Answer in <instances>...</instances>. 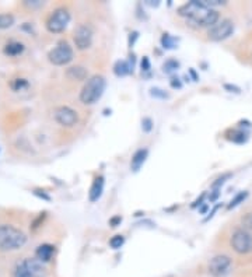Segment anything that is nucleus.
Returning a JSON list of instances; mask_svg holds the SVG:
<instances>
[{
    "mask_svg": "<svg viewBox=\"0 0 252 277\" xmlns=\"http://www.w3.org/2000/svg\"><path fill=\"white\" fill-rule=\"evenodd\" d=\"M179 15L186 17L189 21L198 24L199 27H213L219 23L220 15L213 8L205 6L200 0H191L178 10Z\"/></svg>",
    "mask_w": 252,
    "mask_h": 277,
    "instance_id": "obj_1",
    "label": "nucleus"
},
{
    "mask_svg": "<svg viewBox=\"0 0 252 277\" xmlns=\"http://www.w3.org/2000/svg\"><path fill=\"white\" fill-rule=\"evenodd\" d=\"M25 234L13 225H0V251H15L25 245Z\"/></svg>",
    "mask_w": 252,
    "mask_h": 277,
    "instance_id": "obj_2",
    "label": "nucleus"
},
{
    "mask_svg": "<svg viewBox=\"0 0 252 277\" xmlns=\"http://www.w3.org/2000/svg\"><path fill=\"white\" fill-rule=\"evenodd\" d=\"M105 90V79L103 76H93L86 82L80 91V101L84 105H93L101 98Z\"/></svg>",
    "mask_w": 252,
    "mask_h": 277,
    "instance_id": "obj_3",
    "label": "nucleus"
},
{
    "mask_svg": "<svg viewBox=\"0 0 252 277\" xmlns=\"http://www.w3.org/2000/svg\"><path fill=\"white\" fill-rule=\"evenodd\" d=\"M14 277H48V270L37 258H27L17 265Z\"/></svg>",
    "mask_w": 252,
    "mask_h": 277,
    "instance_id": "obj_4",
    "label": "nucleus"
},
{
    "mask_svg": "<svg viewBox=\"0 0 252 277\" xmlns=\"http://www.w3.org/2000/svg\"><path fill=\"white\" fill-rule=\"evenodd\" d=\"M48 59L55 66H65L73 60V49L67 42H59L48 53Z\"/></svg>",
    "mask_w": 252,
    "mask_h": 277,
    "instance_id": "obj_5",
    "label": "nucleus"
},
{
    "mask_svg": "<svg viewBox=\"0 0 252 277\" xmlns=\"http://www.w3.org/2000/svg\"><path fill=\"white\" fill-rule=\"evenodd\" d=\"M70 21V13L66 8L60 7L56 8L52 14L49 15V18L46 20V28L49 32H62L67 27V24Z\"/></svg>",
    "mask_w": 252,
    "mask_h": 277,
    "instance_id": "obj_6",
    "label": "nucleus"
},
{
    "mask_svg": "<svg viewBox=\"0 0 252 277\" xmlns=\"http://www.w3.org/2000/svg\"><path fill=\"white\" fill-rule=\"evenodd\" d=\"M231 247L240 255L252 252V235L247 230H236L231 237Z\"/></svg>",
    "mask_w": 252,
    "mask_h": 277,
    "instance_id": "obj_7",
    "label": "nucleus"
},
{
    "mask_svg": "<svg viewBox=\"0 0 252 277\" xmlns=\"http://www.w3.org/2000/svg\"><path fill=\"white\" fill-rule=\"evenodd\" d=\"M233 32H234V23H233L231 20H229V18H226V20H222L220 23L213 25V27L209 30L208 35L212 41L220 42V41L227 39Z\"/></svg>",
    "mask_w": 252,
    "mask_h": 277,
    "instance_id": "obj_8",
    "label": "nucleus"
},
{
    "mask_svg": "<svg viewBox=\"0 0 252 277\" xmlns=\"http://www.w3.org/2000/svg\"><path fill=\"white\" fill-rule=\"evenodd\" d=\"M53 118L62 126L72 127L77 123L79 115H77V112L74 109L69 108V106H58L53 111Z\"/></svg>",
    "mask_w": 252,
    "mask_h": 277,
    "instance_id": "obj_9",
    "label": "nucleus"
},
{
    "mask_svg": "<svg viewBox=\"0 0 252 277\" xmlns=\"http://www.w3.org/2000/svg\"><path fill=\"white\" fill-rule=\"evenodd\" d=\"M74 44L77 46V49L84 51V49H89L91 44H93V31L90 28L89 25H84L80 24L73 34Z\"/></svg>",
    "mask_w": 252,
    "mask_h": 277,
    "instance_id": "obj_10",
    "label": "nucleus"
},
{
    "mask_svg": "<svg viewBox=\"0 0 252 277\" xmlns=\"http://www.w3.org/2000/svg\"><path fill=\"white\" fill-rule=\"evenodd\" d=\"M231 266V259L227 255H217L209 262V273L215 277L224 276Z\"/></svg>",
    "mask_w": 252,
    "mask_h": 277,
    "instance_id": "obj_11",
    "label": "nucleus"
},
{
    "mask_svg": "<svg viewBox=\"0 0 252 277\" xmlns=\"http://www.w3.org/2000/svg\"><path fill=\"white\" fill-rule=\"evenodd\" d=\"M53 254H55V247L51 244H42L37 248L35 251V256L38 261H41L42 263L49 262L52 259Z\"/></svg>",
    "mask_w": 252,
    "mask_h": 277,
    "instance_id": "obj_12",
    "label": "nucleus"
},
{
    "mask_svg": "<svg viewBox=\"0 0 252 277\" xmlns=\"http://www.w3.org/2000/svg\"><path fill=\"white\" fill-rule=\"evenodd\" d=\"M104 177H97L93 185H91V189H90V200L91 202H97L101 195H103V190H104Z\"/></svg>",
    "mask_w": 252,
    "mask_h": 277,
    "instance_id": "obj_13",
    "label": "nucleus"
},
{
    "mask_svg": "<svg viewBox=\"0 0 252 277\" xmlns=\"http://www.w3.org/2000/svg\"><path fill=\"white\" fill-rule=\"evenodd\" d=\"M66 76L70 80L83 82V80H87L89 72H87V69L83 68V66H73V68L67 69Z\"/></svg>",
    "mask_w": 252,
    "mask_h": 277,
    "instance_id": "obj_14",
    "label": "nucleus"
},
{
    "mask_svg": "<svg viewBox=\"0 0 252 277\" xmlns=\"http://www.w3.org/2000/svg\"><path fill=\"white\" fill-rule=\"evenodd\" d=\"M147 156H148L147 149H140V150H137L136 153H134L133 157H132V163H130V167H132V170H133L134 173H137V171L140 170L141 165L144 164V161H146Z\"/></svg>",
    "mask_w": 252,
    "mask_h": 277,
    "instance_id": "obj_15",
    "label": "nucleus"
},
{
    "mask_svg": "<svg viewBox=\"0 0 252 277\" xmlns=\"http://www.w3.org/2000/svg\"><path fill=\"white\" fill-rule=\"evenodd\" d=\"M22 52H24V45L21 42H18V41H11V42H8L4 46V53L7 56H18Z\"/></svg>",
    "mask_w": 252,
    "mask_h": 277,
    "instance_id": "obj_16",
    "label": "nucleus"
},
{
    "mask_svg": "<svg viewBox=\"0 0 252 277\" xmlns=\"http://www.w3.org/2000/svg\"><path fill=\"white\" fill-rule=\"evenodd\" d=\"M130 70H132V68H130V65L126 60H118L115 63V66H114V72H115V75L118 77H124V76L129 75Z\"/></svg>",
    "mask_w": 252,
    "mask_h": 277,
    "instance_id": "obj_17",
    "label": "nucleus"
},
{
    "mask_svg": "<svg viewBox=\"0 0 252 277\" xmlns=\"http://www.w3.org/2000/svg\"><path fill=\"white\" fill-rule=\"evenodd\" d=\"M10 87L13 91H22L28 89V82L25 79H14L13 82L10 83Z\"/></svg>",
    "mask_w": 252,
    "mask_h": 277,
    "instance_id": "obj_18",
    "label": "nucleus"
},
{
    "mask_svg": "<svg viewBox=\"0 0 252 277\" xmlns=\"http://www.w3.org/2000/svg\"><path fill=\"white\" fill-rule=\"evenodd\" d=\"M14 24V17L11 14H0V30L10 28Z\"/></svg>",
    "mask_w": 252,
    "mask_h": 277,
    "instance_id": "obj_19",
    "label": "nucleus"
},
{
    "mask_svg": "<svg viewBox=\"0 0 252 277\" xmlns=\"http://www.w3.org/2000/svg\"><path fill=\"white\" fill-rule=\"evenodd\" d=\"M247 139H248V135L245 133L244 130H234L233 132V137H230V140H233L234 143H238V144L245 143Z\"/></svg>",
    "mask_w": 252,
    "mask_h": 277,
    "instance_id": "obj_20",
    "label": "nucleus"
},
{
    "mask_svg": "<svg viewBox=\"0 0 252 277\" xmlns=\"http://www.w3.org/2000/svg\"><path fill=\"white\" fill-rule=\"evenodd\" d=\"M247 197H248V192H247V190H244V192H240V193H238V195H236V197H234V199L231 200L230 204H229L227 207H229V209H234V207H237L238 204L244 202Z\"/></svg>",
    "mask_w": 252,
    "mask_h": 277,
    "instance_id": "obj_21",
    "label": "nucleus"
},
{
    "mask_svg": "<svg viewBox=\"0 0 252 277\" xmlns=\"http://www.w3.org/2000/svg\"><path fill=\"white\" fill-rule=\"evenodd\" d=\"M161 44H163L165 49H172V48H175V45H177V39L171 37L170 34H164L163 38H161Z\"/></svg>",
    "mask_w": 252,
    "mask_h": 277,
    "instance_id": "obj_22",
    "label": "nucleus"
},
{
    "mask_svg": "<svg viewBox=\"0 0 252 277\" xmlns=\"http://www.w3.org/2000/svg\"><path fill=\"white\" fill-rule=\"evenodd\" d=\"M163 68H164V72H165V73H172V72L178 70L179 63L177 62V60L170 59V60H167V62L164 63Z\"/></svg>",
    "mask_w": 252,
    "mask_h": 277,
    "instance_id": "obj_23",
    "label": "nucleus"
},
{
    "mask_svg": "<svg viewBox=\"0 0 252 277\" xmlns=\"http://www.w3.org/2000/svg\"><path fill=\"white\" fill-rule=\"evenodd\" d=\"M124 244H125V238L122 235H114L111 240H110V247L112 249H119Z\"/></svg>",
    "mask_w": 252,
    "mask_h": 277,
    "instance_id": "obj_24",
    "label": "nucleus"
},
{
    "mask_svg": "<svg viewBox=\"0 0 252 277\" xmlns=\"http://www.w3.org/2000/svg\"><path fill=\"white\" fill-rule=\"evenodd\" d=\"M241 224L244 227V230L252 231V213H247L244 217L241 218Z\"/></svg>",
    "mask_w": 252,
    "mask_h": 277,
    "instance_id": "obj_25",
    "label": "nucleus"
},
{
    "mask_svg": "<svg viewBox=\"0 0 252 277\" xmlns=\"http://www.w3.org/2000/svg\"><path fill=\"white\" fill-rule=\"evenodd\" d=\"M150 95L154 98H161V99L168 98V94H167L165 91L161 90V89H157V87H153V89L150 90Z\"/></svg>",
    "mask_w": 252,
    "mask_h": 277,
    "instance_id": "obj_26",
    "label": "nucleus"
},
{
    "mask_svg": "<svg viewBox=\"0 0 252 277\" xmlns=\"http://www.w3.org/2000/svg\"><path fill=\"white\" fill-rule=\"evenodd\" d=\"M141 129H143V132H151V129H153V120L150 119V118H143L141 119Z\"/></svg>",
    "mask_w": 252,
    "mask_h": 277,
    "instance_id": "obj_27",
    "label": "nucleus"
},
{
    "mask_svg": "<svg viewBox=\"0 0 252 277\" xmlns=\"http://www.w3.org/2000/svg\"><path fill=\"white\" fill-rule=\"evenodd\" d=\"M141 70L143 72H148L150 70V60H148L147 56H144L143 60H141Z\"/></svg>",
    "mask_w": 252,
    "mask_h": 277,
    "instance_id": "obj_28",
    "label": "nucleus"
},
{
    "mask_svg": "<svg viewBox=\"0 0 252 277\" xmlns=\"http://www.w3.org/2000/svg\"><path fill=\"white\" fill-rule=\"evenodd\" d=\"M224 89H226V90H230V92H236V94H240V92H241L240 87H237V86H231V84H224Z\"/></svg>",
    "mask_w": 252,
    "mask_h": 277,
    "instance_id": "obj_29",
    "label": "nucleus"
},
{
    "mask_svg": "<svg viewBox=\"0 0 252 277\" xmlns=\"http://www.w3.org/2000/svg\"><path fill=\"white\" fill-rule=\"evenodd\" d=\"M121 221H122V217L121 216H115V217H112L110 220V224H111V227H118V224H121Z\"/></svg>",
    "mask_w": 252,
    "mask_h": 277,
    "instance_id": "obj_30",
    "label": "nucleus"
},
{
    "mask_svg": "<svg viewBox=\"0 0 252 277\" xmlns=\"http://www.w3.org/2000/svg\"><path fill=\"white\" fill-rule=\"evenodd\" d=\"M34 193H35L37 196H39V197H44L45 200H51V197H49V196L45 195L44 190H38V189H35V190H34Z\"/></svg>",
    "mask_w": 252,
    "mask_h": 277,
    "instance_id": "obj_31",
    "label": "nucleus"
},
{
    "mask_svg": "<svg viewBox=\"0 0 252 277\" xmlns=\"http://www.w3.org/2000/svg\"><path fill=\"white\" fill-rule=\"evenodd\" d=\"M171 86L174 87V89H181L182 87V84L179 82L178 79H172V82H171Z\"/></svg>",
    "mask_w": 252,
    "mask_h": 277,
    "instance_id": "obj_32",
    "label": "nucleus"
},
{
    "mask_svg": "<svg viewBox=\"0 0 252 277\" xmlns=\"http://www.w3.org/2000/svg\"><path fill=\"white\" fill-rule=\"evenodd\" d=\"M206 197V193H202V196H200L198 200H195V203L192 204V207H196V206H199V204H202V200Z\"/></svg>",
    "mask_w": 252,
    "mask_h": 277,
    "instance_id": "obj_33",
    "label": "nucleus"
},
{
    "mask_svg": "<svg viewBox=\"0 0 252 277\" xmlns=\"http://www.w3.org/2000/svg\"><path fill=\"white\" fill-rule=\"evenodd\" d=\"M25 4H27V6H41L42 1H39V0H32V1H25Z\"/></svg>",
    "mask_w": 252,
    "mask_h": 277,
    "instance_id": "obj_34",
    "label": "nucleus"
},
{
    "mask_svg": "<svg viewBox=\"0 0 252 277\" xmlns=\"http://www.w3.org/2000/svg\"><path fill=\"white\" fill-rule=\"evenodd\" d=\"M208 204H205V206H203V207H200V213H202V214H205V213H206V211H208Z\"/></svg>",
    "mask_w": 252,
    "mask_h": 277,
    "instance_id": "obj_35",
    "label": "nucleus"
},
{
    "mask_svg": "<svg viewBox=\"0 0 252 277\" xmlns=\"http://www.w3.org/2000/svg\"><path fill=\"white\" fill-rule=\"evenodd\" d=\"M147 4H150V6H158V3H153V0H147Z\"/></svg>",
    "mask_w": 252,
    "mask_h": 277,
    "instance_id": "obj_36",
    "label": "nucleus"
}]
</instances>
